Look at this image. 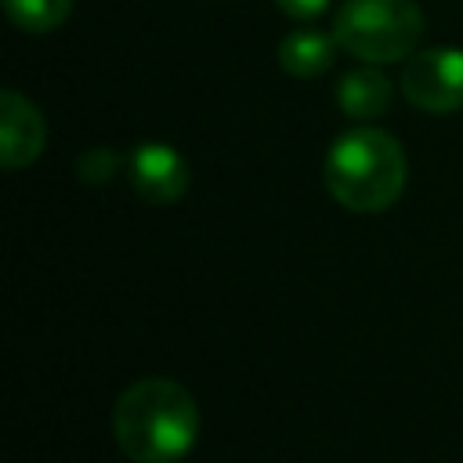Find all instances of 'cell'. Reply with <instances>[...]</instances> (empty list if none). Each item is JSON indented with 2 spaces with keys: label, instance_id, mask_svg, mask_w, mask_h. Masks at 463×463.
Here are the masks:
<instances>
[{
  "label": "cell",
  "instance_id": "cell-1",
  "mask_svg": "<svg viewBox=\"0 0 463 463\" xmlns=\"http://www.w3.org/2000/svg\"><path fill=\"white\" fill-rule=\"evenodd\" d=\"M112 438L130 463H181L199 438V405L177 380L145 376L116 398Z\"/></svg>",
  "mask_w": 463,
  "mask_h": 463
},
{
  "label": "cell",
  "instance_id": "cell-2",
  "mask_svg": "<svg viewBox=\"0 0 463 463\" xmlns=\"http://www.w3.org/2000/svg\"><path fill=\"white\" fill-rule=\"evenodd\" d=\"M322 181L329 195L351 213H380L398 203L409 181V163L402 145L380 127L344 130L322 163Z\"/></svg>",
  "mask_w": 463,
  "mask_h": 463
},
{
  "label": "cell",
  "instance_id": "cell-3",
  "mask_svg": "<svg viewBox=\"0 0 463 463\" xmlns=\"http://www.w3.org/2000/svg\"><path fill=\"white\" fill-rule=\"evenodd\" d=\"M333 36L369 65L405 61L423 40V11L416 0H344L333 14Z\"/></svg>",
  "mask_w": 463,
  "mask_h": 463
},
{
  "label": "cell",
  "instance_id": "cell-4",
  "mask_svg": "<svg viewBox=\"0 0 463 463\" xmlns=\"http://www.w3.org/2000/svg\"><path fill=\"white\" fill-rule=\"evenodd\" d=\"M405 98L434 116L463 109V51L459 47H427L405 58L402 72Z\"/></svg>",
  "mask_w": 463,
  "mask_h": 463
},
{
  "label": "cell",
  "instance_id": "cell-5",
  "mask_svg": "<svg viewBox=\"0 0 463 463\" xmlns=\"http://www.w3.org/2000/svg\"><path fill=\"white\" fill-rule=\"evenodd\" d=\"M188 177L192 174H188L184 156L163 141H145L130 152V184L137 199L152 206L177 203L188 192Z\"/></svg>",
  "mask_w": 463,
  "mask_h": 463
},
{
  "label": "cell",
  "instance_id": "cell-6",
  "mask_svg": "<svg viewBox=\"0 0 463 463\" xmlns=\"http://www.w3.org/2000/svg\"><path fill=\"white\" fill-rule=\"evenodd\" d=\"M47 141V123L40 116V109L18 94V90H4L0 94V163L4 170H22L29 163L40 159Z\"/></svg>",
  "mask_w": 463,
  "mask_h": 463
},
{
  "label": "cell",
  "instance_id": "cell-7",
  "mask_svg": "<svg viewBox=\"0 0 463 463\" xmlns=\"http://www.w3.org/2000/svg\"><path fill=\"white\" fill-rule=\"evenodd\" d=\"M336 105L351 119H376L391 105V83L376 65L347 69L336 80Z\"/></svg>",
  "mask_w": 463,
  "mask_h": 463
},
{
  "label": "cell",
  "instance_id": "cell-8",
  "mask_svg": "<svg viewBox=\"0 0 463 463\" xmlns=\"http://www.w3.org/2000/svg\"><path fill=\"white\" fill-rule=\"evenodd\" d=\"M336 36L333 29H297L289 36H282L279 43V65L282 72L297 76V80H311V76H322L333 58H336Z\"/></svg>",
  "mask_w": 463,
  "mask_h": 463
},
{
  "label": "cell",
  "instance_id": "cell-9",
  "mask_svg": "<svg viewBox=\"0 0 463 463\" xmlns=\"http://www.w3.org/2000/svg\"><path fill=\"white\" fill-rule=\"evenodd\" d=\"M4 11L25 33H51L69 18L72 0H4Z\"/></svg>",
  "mask_w": 463,
  "mask_h": 463
},
{
  "label": "cell",
  "instance_id": "cell-10",
  "mask_svg": "<svg viewBox=\"0 0 463 463\" xmlns=\"http://www.w3.org/2000/svg\"><path fill=\"white\" fill-rule=\"evenodd\" d=\"M116 166H119V156H112L109 148H94V152L80 156V177L83 181H105Z\"/></svg>",
  "mask_w": 463,
  "mask_h": 463
},
{
  "label": "cell",
  "instance_id": "cell-11",
  "mask_svg": "<svg viewBox=\"0 0 463 463\" xmlns=\"http://www.w3.org/2000/svg\"><path fill=\"white\" fill-rule=\"evenodd\" d=\"M275 4H279L282 14H289V18H297V22H307V18L326 14V7H329L333 0H275Z\"/></svg>",
  "mask_w": 463,
  "mask_h": 463
}]
</instances>
